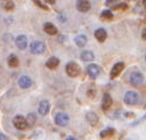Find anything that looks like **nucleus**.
I'll list each match as a JSON object with an SVG mask.
<instances>
[{
    "instance_id": "nucleus-1",
    "label": "nucleus",
    "mask_w": 146,
    "mask_h": 140,
    "mask_svg": "<svg viewBox=\"0 0 146 140\" xmlns=\"http://www.w3.org/2000/svg\"><path fill=\"white\" fill-rule=\"evenodd\" d=\"M139 95L135 91H127L124 96V103L126 105H137L139 103Z\"/></svg>"
},
{
    "instance_id": "nucleus-2",
    "label": "nucleus",
    "mask_w": 146,
    "mask_h": 140,
    "mask_svg": "<svg viewBox=\"0 0 146 140\" xmlns=\"http://www.w3.org/2000/svg\"><path fill=\"white\" fill-rule=\"evenodd\" d=\"M66 71L68 74V76H70V77H77L81 73V68L75 62H69L66 65Z\"/></svg>"
},
{
    "instance_id": "nucleus-3",
    "label": "nucleus",
    "mask_w": 146,
    "mask_h": 140,
    "mask_svg": "<svg viewBox=\"0 0 146 140\" xmlns=\"http://www.w3.org/2000/svg\"><path fill=\"white\" fill-rule=\"evenodd\" d=\"M130 83L133 87H140L144 83V75L139 71H133L130 76Z\"/></svg>"
},
{
    "instance_id": "nucleus-4",
    "label": "nucleus",
    "mask_w": 146,
    "mask_h": 140,
    "mask_svg": "<svg viewBox=\"0 0 146 140\" xmlns=\"http://www.w3.org/2000/svg\"><path fill=\"white\" fill-rule=\"evenodd\" d=\"M46 50V46L43 42L41 41H34L32 42L31 44V53L32 54H35V55H41L43 54Z\"/></svg>"
},
{
    "instance_id": "nucleus-5",
    "label": "nucleus",
    "mask_w": 146,
    "mask_h": 140,
    "mask_svg": "<svg viewBox=\"0 0 146 140\" xmlns=\"http://www.w3.org/2000/svg\"><path fill=\"white\" fill-rule=\"evenodd\" d=\"M13 125L18 128V130H26L28 127V123L26 120V118L23 116H15L13 119Z\"/></svg>"
},
{
    "instance_id": "nucleus-6",
    "label": "nucleus",
    "mask_w": 146,
    "mask_h": 140,
    "mask_svg": "<svg viewBox=\"0 0 146 140\" xmlns=\"http://www.w3.org/2000/svg\"><path fill=\"white\" fill-rule=\"evenodd\" d=\"M54 120H55V124H57L58 126H66L69 123V117L63 112H58L55 114Z\"/></svg>"
},
{
    "instance_id": "nucleus-7",
    "label": "nucleus",
    "mask_w": 146,
    "mask_h": 140,
    "mask_svg": "<svg viewBox=\"0 0 146 140\" xmlns=\"http://www.w3.org/2000/svg\"><path fill=\"white\" fill-rule=\"evenodd\" d=\"M87 73H88V75H89L91 78H96L97 76L101 74V67H100L98 64L91 63V64H89L88 68H87Z\"/></svg>"
},
{
    "instance_id": "nucleus-8",
    "label": "nucleus",
    "mask_w": 146,
    "mask_h": 140,
    "mask_svg": "<svg viewBox=\"0 0 146 140\" xmlns=\"http://www.w3.org/2000/svg\"><path fill=\"white\" fill-rule=\"evenodd\" d=\"M124 63L123 62H118V63H116L113 67H112V69H111V71H110V77L113 79V78H116L117 76H119L120 75V73L124 70Z\"/></svg>"
},
{
    "instance_id": "nucleus-9",
    "label": "nucleus",
    "mask_w": 146,
    "mask_h": 140,
    "mask_svg": "<svg viewBox=\"0 0 146 140\" xmlns=\"http://www.w3.org/2000/svg\"><path fill=\"white\" fill-rule=\"evenodd\" d=\"M76 7L80 12H88L90 8H91V4L89 0H78V1L76 3Z\"/></svg>"
},
{
    "instance_id": "nucleus-10",
    "label": "nucleus",
    "mask_w": 146,
    "mask_h": 140,
    "mask_svg": "<svg viewBox=\"0 0 146 140\" xmlns=\"http://www.w3.org/2000/svg\"><path fill=\"white\" fill-rule=\"evenodd\" d=\"M112 105V98L109 93H104L103 95V99H102V109L104 111H108L109 109L111 108Z\"/></svg>"
},
{
    "instance_id": "nucleus-11",
    "label": "nucleus",
    "mask_w": 146,
    "mask_h": 140,
    "mask_svg": "<svg viewBox=\"0 0 146 140\" xmlns=\"http://www.w3.org/2000/svg\"><path fill=\"white\" fill-rule=\"evenodd\" d=\"M27 43H28V40H27V36H25V35H19L15 40V46L19 49H25L27 47Z\"/></svg>"
},
{
    "instance_id": "nucleus-12",
    "label": "nucleus",
    "mask_w": 146,
    "mask_h": 140,
    "mask_svg": "<svg viewBox=\"0 0 146 140\" xmlns=\"http://www.w3.org/2000/svg\"><path fill=\"white\" fill-rule=\"evenodd\" d=\"M95 38L97 39V41H100V42H104L108 38V33L104 28H98V29H96L95 30Z\"/></svg>"
},
{
    "instance_id": "nucleus-13",
    "label": "nucleus",
    "mask_w": 146,
    "mask_h": 140,
    "mask_svg": "<svg viewBox=\"0 0 146 140\" xmlns=\"http://www.w3.org/2000/svg\"><path fill=\"white\" fill-rule=\"evenodd\" d=\"M49 110H50L49 102H48V100H42L40 103V105H39V113L41 116H46L48 112H49Z\"/></svg>"
},
{
    "instance_id": "nucleus-14",
    "label": "nucleus",
    "mask_w": 146,
    "mask_h": 140,
    "mask_svg": "<svg viewBox=\"0 0 146 140\" xmlns=\"http://www.w3.org/2000/svg\"><path fill=\"white\" fill-rule=\"evenodd\" d=\"M19 85L22 89H28L32 85V79L28 76H21L19 78Z\"/></svg>"
},
{
    "instance_id": "nucleus-15",
    "label": "nucleus",
    "mask_w": 146,
    "mask_h": 140,
    "mask_svg": "<svg viewBox=\"0 0 146 140\" xmlns=\"http://www.w3.org/2000/svg\"><path fill=\"white\" fill-rule=\"evenodd\" d=\"M43 30L48 34V35H55L57 33V28L53 25L52 22H46L43 25Z\"/></svg>"
},
{
    "instance_id": "nucleus-16",
    "label": "nucleus",
    "mask_w": 146,
    "mask_h": 140,
    "mask_svg": "<svg viewBox=\"0 0 146 140\" xmlns=\"http://www.w3.org/2000/svg\"><path fill=\"white\" fill-rule=\"evenodd\" d=\"M95 58V55L90 50H84L81 53V60L84 61V62H90V61H94Z\"/></svg>"
},
{
    "instance_id": "nucleus-17",
    "label": "nucleus",
    "mask_w": 146,
    "mask_h": 140,
    "mask_svg": "<svg viewBox=\"0 0 146 140\" xmlns=\"http://www.w3.org/2000/svg\"><path fill=\"white\" fill-rule=\"evenodd\" d=\"M86 117H87L88 123H89L90 125H92V126H95L97 123H98V117H97V114H96L95 112H92V111L88 112Z\"/></svg>"
},
{
    "instance_id": "nucleus-18",
    "label": "nucleus",
    "mask_w": 146,
    "mask_h": 140,
    "mask_svg": "<svg viewBox=\"0 0 146 140\" xmlns=\"http://www.w3.org/2000/svg\"><path fill=\"white\" fill-rule=\"evenodd\" d=\"M58 64H60V60H58L57 57H55V56L50 57L49 60L46 62V67H47V68H49V69H55Z\"/></svg>"
},
{
    "instance_id": "nucleus-19",
    "label": "nucleus",
    "mask_w": 146,
    "mask_h": 140,
    "mask_svg": "<svg viewBox=\"0 0 146 140\" xmlns=\"http://www.w3.org/2000/svg\"><path fill=\"white\" fill-rule=\"evenodd\" d=\"M88 42V39L86 35H78V36L75 38V43L77 44V47H80V48H83L84 46L87 44Z\"/></svg>"
},
{
    "instance_id": "nucleus-20",
    "label": "nucleus",
    "mask_w": 146,
    "mask_h": 140,
    "mask_svg": "<svg viewBox=\"0 0 146 140\" xmlns=\"http://www.w3.org/2000/svg\"><path fill=\"white\" fill-rule=\"evenodd\" d=\"M7 63H8V65H9L11 68L18 67V65H19V58H18V56H15L14 54L9 55V56H8V60H7Z\"/></svg>"
},
{
    "instance_id": "nucleus-21",
    "label": "nucleus",
    "mask_w": 146,
    "mask_h": 140,
    "mask_svg": "<svg viewBox=\"0 0 146 140\" xmlns=\"http://www.w3.org/2000/svg\"><path fill=\"white\" fill-rule=\"evenodd\" d=\"M101 19H102V20H105V21L112 20V19H113V14H112V12H111V11H109V9L103 11L102 13H101Z\"/></svg>"
},
{
    "instance_id": "nucleus-22",
    "label": "nucleus",
    "mask_w": 146,
    "mask_h": 140,
    "mask_svg": "<svg viewBox=\"0 0 146 140\" xmlns=\"http://www.w3.org/2000/svg\"><path fill=\"white\" fill-rule=\"evenodd\" d=\"M113 133H115V130H113V128L109 127V128H105V130L101 131L100 135H101V138H108V137H111Z\"/></svg>"
},
{
    "instance_id": "nucleus-23",
    "label": "nucleus",
    "mask_w": 146,
    "mask_h": 140,
    "mask_svg": "<svg viewBox=\"0 0 146 140\" xmlns=\"http://www.w3.org/2000/svg\"><path fill=\"white\" fill-rule=\"evenodd\" d=\"M3 7L6 11H12L14 8V3L12 0H3Z\"/></svg>"
},
{
    "instance_id": "nucleus-24",
    "label": "nucleus",
    "mask_w": 146,
    "mask_h": 140,
    "mask_svg": "<svg viewBox=\"0 0 146 140\" xmlns=\"http://www.w3.org/2000/svg\"><path fill=\"white\" fill-rule=\"evenodd\" d=\"M27 123H28V126H33L34 124H35V122H36V117H35V114H33V113H29L28 116H27Z\"/></svg>"
},
{
    "instance_id": "nucleus-25",
    "label": "nucleus",
    "mask_w": 146,
    "mask_h": 140,
    "mask_svg": "<svg viewBox=\"0 0 146 140\" xmlns=\"http://www.w3.org/2000/svg\"><path fill=\"white\" fill-rule=\"evenodd\" d=\"M112 8H113V9H116V11H125V9H127V5H126L125 3H121V4L115 5Z\"/></svg>"
},
{
    "instance_id": "nucleus-26",
    "label": "nucleus",
    "mask_w": 146,
    "mask_h": 140,
    "mask_svg": "<svg viewBox=\"0 0 146 140\" xmlns=\"http://www.w3.org/2000/svg\"><path fill=\"white\" fill-rule=\"evenodd\" d=\"M33 3H34V4H35V5H38V6H39V7H41V8H42V9H46V11H47V9H48V7H47V6H46V5H43V4H42V3H41V1H40V0H33Z\"/></svg>"
},
{
    "instance_id": "nucleus-27",
    "label": "nucleus",
    "mask_w": 146,
    "mask_h": 140,
    "mask_svg": "<svg viewBox=\"0 0 146 140\" xmlns=\"http://www.w3.org/2000/svg\"><path fill=\"white\" fill-rule=\"evenodd\" d=\"M141 38L144 39V40H146V27L143 29V32H141Z\"/></svg>"
},
{
    "instance_id": "nucleus-28",
    "label": "nucleus",
    "mask_w": 146,
    "mask_h": 140,
    "mask_svg": "<svg viewBox=\"0 0 146 140\" xmlns=\"http://www.w3.org/2000/svg\"><path fill=\"white\" fill-rule=\"evenodd\" d=\"M125 116L127 117V118H132V117H135V113H132V112H126Z\"/></svg>"
},
{
    "instance_id": "nucleus-29",
    "label": "nucleus",
    "mask_w": 146,
    "mask_h": 140,
    "mask_svg": "<svg viewBox=\"0 0 146 140\" xmlns=\"http://www.w3.org/2000/svg\"><path fill=\"white\" fill-rule=\"evenodd\" d=\"M0 140H7V137L4 133H0Z\"/></svg>"
},
{
    "instance_id": "nucleus-30",
    "label": "nucleus",
    "mask_w": 146,
    "mask_h": 140,
    "mask_svg": "<svg viewBox=\"0 0 146 140\" xmlns=\"http://www.w3.org/2000/svg\"><path fill=\"white\" fill-rule=\"evenodd\" d=\"M55 1H56V0H46V3H48V4H50V5L55 4Z\"/></svg>"
},
{
    "instance_id": "nucleus-31",
    "label": "nucleus",
    "mask_w": 146,
    "mask_h": 140,
    "mask_svg": "<svg viewBox=\"0 0 146 140\" xmlns=\"http://www.w3.org/2000/svg\"><path fill=\"white\" fill-rule=\"evenodd\" d=\"M115 1V0H106V5H110V4H112Z\"/></svg>"
},
{
    "instance_id": "nucleus-32",
    "label": "nucleus",
    "mask_w": 146,
    "mask_h": 140,
    "mask_svg": "<svg viewBox=\"0 0 146 140\" xmlns=\"http://www.w3.org/2000/svg\"><path fill=\"white\" fill-rule=\"evenodd\" d=\"M143 5H144V9L146 11V0H143V3H141Z\"/></svg>"
},
{
    "instance_id": "nucleus-33",
    "label": "nucleus",
    "mask_w": 146,
    "mask_h": 140,
    "mask_svg": "<svg viewBox=\"0 0 146 140\" xmlns=\"http://www.w3.org/2000/svg\"><path fill=\"white\" fill-rule=\"evenodd\" d=\"M67 140H76L74 137H69V138H67Z\"/></svg>"
},
{
    "instance_id": "nucleus-34",
    "label": "nucleus",
    "mask_w": 146,
    "mask_h": 140,
    "mask_svg": "<svg viewBox=\"0 0 146 140\" xmlns=\"http://www.w3.org/2000/svg\"><path fill=\"white\" fill-rule=\"evenodd\" d=\"M145 60H146V54H145Z\"/></svg>"
}]
</instances>
